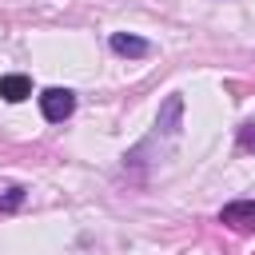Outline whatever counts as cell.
Segmentation results:
<instances>
[{"mask_svg": "<svg viewBox=\"0 0 255 255\" xmlns=\"http://www.w3.org/2000/svg\"><path fill=\"white\" fill-rule=\"evenodd\" d=\"M40 112H44L48 124H64L76 112V92H68V88H44L40 92Z\"/></svg>", "mask_w": 255, "mask_h": 255, "instance_id": "6da1fadb", "label": "cell"}, {"mask_svg": "<svg viewBox=\"0 0 255 255\" xmlns=\"http://www.w3.org/2000/svg\"><path fill=\"white\" fill-rule=\"evenodd\" d=\"M219 223H227L231 231H255V199H235L219 211Z\"/></svg>", "mask_w": 255, "mask_h": 255, "instance_id": "7a4b0ae2", "label": "cell"}, {"mask_svg": "<svg viewBox=\"0 0 255 255\" xmlns=\"http://www.w3.org/2000/svg\"><path fill=\"white\" fill-rule=\"evenodd\" d=\"M112 52L116 56H128V60H139V56H147L151 52V44L147 40H139V36H131V32H112Z\"/></svg>", "mask_w": 255, "mask_h": 255, "instance_id": "3957f363", "label": "cell"}, {"mask_svg": "<svg viewBox=\"0 0 255 255\" xmlns=\"http://www.w3.org/2000/svg\"><path fill=\"white\" fill-rule=\"evenodd\" d=\"M28 96H32V80H28V76H20V72L0 76V100H8V104H24Z\"/></svg>", "mask_w": 255, "mask_h": 255, "instance_id": "277c9868", "label": "cell"}, {"mask_svg": "<svg viewBox=\"0 0 255 255\" xmlns=\"http://www.w3.org/2000/svg\"><path fill=\"white\" fill-rule=\"evenodd\" d=\"M28 199L24 183H0V211H20Z\"/></svg>", "mask_w": 255, "mask_h": 255, "instance_id": "5b68a950", "label": "cell"}, {"mask_svg": "<svg viewBox=\"0 0 255 255\" xmlns=\"http://www.w3.org/2000/svg\"><path fill=\"white\" fill-rule=\"evenodd\" d=\"M239 151H255V120L239 128Z\"/></svg>", "mask_w": 255, "mask_h": 255, "instance_id": "8992f818", "label": "cell"}]
</instances>
